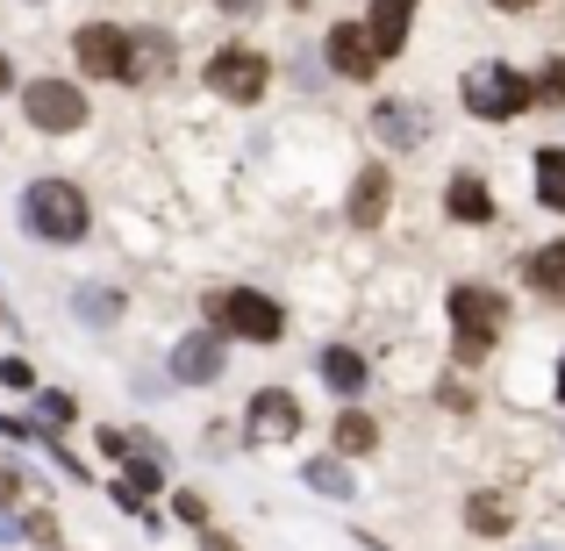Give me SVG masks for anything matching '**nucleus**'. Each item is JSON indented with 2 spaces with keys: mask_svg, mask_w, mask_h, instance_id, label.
Returning a JSON list of instances; mask_svg holds the SVG:
<instances>
[{
  "mask_svg": "<svg viewBox=\"0 0 565 551\" xmlns=\"http://www.w3.org/2000/svg\"><path fill=\"white\" fill-rule=\"evenodd\" d=\"M129 43H137V65H129V86L158 80V72L172 65V36H158V29H129Z\"/></svg>",
  "mask_w": 565,
  "mask_h": 551,
  "instance_id": "aec40b11",
  "label": "nucleus"
},
{
  "mask_svg": "<svg viewBox=\"0 0 565 551\" xmlns=\"http://www.w3.org/2000/svg\"><path fill=\"white\" fill-rule=\"evenodd\" d=\"M22 230L43 236V244H79L94 230V208L72 180H29L22 187Z\"/></svg>",
  "mask_w": 565,
  "mask_h": 551,
  "instance_id": "f257e3e1",
  "label": "nucleus"
},
{
  "mask_svg": "<svg viewBox=\"0 0 565 551\" xmlns=\"http://www.w3.org/2000/svg\"><path fill=\"white\" fill-rule=\"evenodd\" d=\"M201 544H207V551H236V538H222V530H207Z\"/></svg>",
  "mask_w": 565,
  "mask_h": 551,
  "instance_id": "7c9ffc66",
  "label": "nucleus"
},
{
  "mask_svg": "<svg viewBox=\"0 0 565 551\" xmlns=\"http://www.w3.org/2000/svg\"><path fill=\"white\" fill-rule=\"evenodd\" d=\"M222 365H230L222 330H186L180 345H172V380H180V386H215Z\"/></svg>",
  "mask_w": 565,
  "mask_h": 551,
  "instance_id": "1a4fd4ad",
  "label": "nucleus"
},
{
  "mask_svg": "<svg viewBox=\"0 0 565 551\" xmlns=\"http://www.w3.org/2000/svg\"><path fill=\"white\" fill-rule=\"evenodd\" d=\"M0 94H14V65H8V51H0Z\"/></svg>",
  "mask_w": 565,
  "mask_h": 551,
  "instance_id": "2f4dec72",
  "label": "nucleus"
},
{
  "mask_svg": "<svg viewBox=\"0 0 565 551\" xmlns=\"http://www.w3.org/2000/svg\"><path fill=\"white\" fill-rule=\"evenodd\" d=\"M373 129L394 144V151H415L429 123H423V108H408V100H380V108H373Z\"/></svg>",
  "mask_w": 565,
  "mask_h": 551,
  "instance_id": "2eb2a0df",
  "label": "nucleus"
},
{
  "mask_svg": "<svg viewBox=\"0 0 565 551\" xmlns=\"http://www.w3.org/2000/svg\"><path fill=\"white\" fill-rule=\"evenodd\" d=\"M172 516H180V523H207V501L201 495H172Z\"/></svg>",
  "mask_w": 565,
  "mask_h": 551,
  "instance_id": "cd10ccee",
  "label": "nucleus"
},
{
  "mask_svg": "<svg viewBox=\"0 0 565 551\" xmlns=\"http://www.w3.org/2000/svg\"><path fill=\"white\" fill-rule=\"evenodd\" d=\"M444 208H451L458 222H494V193H487L480 172H458V180L444 187Z\"/></svg>",
  "mask_w": 565,
  "mask_h": 551,
  "instance_id": "dca6fc26",
  "label": "nucleus"
},
{
  "mask_svg": "<svg viewBox=\"0 0 565 551\" xmlns=\"http://www.w3.org/2000/svg\"><path fill=\"white\" fill-rule=\"evenodd\" d=\"M458 100H466V115H480V123H515L523 108H537V86L515 65H472L466 86H458Z\"/></svg>",
  "mask_w": 565,
  "mask_h": 551,
  "instance_id": "20e7f679",
  "label": "nucleus"
},
{
  "mask_svg": "<svg viewBox=\"0 0 565 551\" xmlns=\"http://www.w3.org/2000/svg\"><path fill=\"white\" fill-rule=\"evenodd\" d=\"M14 501H22V473L0 466V509H14Z\"/></svg>",
  "mask_w": 565,
  "mask_h": 551,
  "instance_id": "c85d7f7f",
  "label": "nucleus"
},
{
  "mask_svg": "<svg viewBox=\"0 0 565 551\" xmlns=\"http://www.w3.org/2000/svg\"><path fill=\"white\" fill-rule=\"evenodd\" d=\"M322 51H330V65L344 72V80H373L380 72V51H373V36H365V22H337Z\"/></svg>",
  "mask_w": 565,
  "mask_h": 551,
  "instance_id": "9d476101",
  "label": "nucleus"
},
{
  "mask_svg": "<svg viewBox=\"0 0 565 551\" xmlns=\"http://www.w3.org/2000/svg\"><path fill=\"white\" fill-rule=\"evenodd\" d=\"M0 386L29 394V386H36V365H29V359H14V351H8V359H0Z\"/></svg>",
  "mask_w": 565,
  "mask_h": 551,
  "instance_id": "393cba45",
  "label": "nucleus"
},
{
  "mask_svg": "<svg viewBox=\"0 0 565 551\" xmlns=\"http://www.w3.org/2000/svg\"><path fill=\"white\" fill-rule=\"evenodd\" d=\"M466 530H472V538H509V530H515V509L501 495H472L466 501Z\"/></svg>",
  "mask_w": 565,
  "mask_h": 551,
  "instance_id": "6ab92c4d",
  "label": "nucleus"
},
{
  "mask_svg": "<svg viewBox=\"0 0 565 551\" xmlns=\"http://www.w3.org/2000/svg\"><path fill=\"white\" fill-rule=\"evenodd\" d=\"M552 394H558V409H565V359H558V380H552Z\"/></svg>",
  "mask_w": 565,
  "mask_h": 551,
  "instance_id": "473e14b6",
  "label": "nucleus"
},
{
  "mask_svg": "<svg viewBox=\"0 0 565 551\" xmlns=\"http://www.w3.org/2000/svg\"><path fill=\"white\" fill-rule=\"evenodd\" d=\"M244 430H250L258 444L301 437V401H294L287 386H258V394H250V409H244Z\"/></svg>",
  "mask_w": 565,
  "mask_h": 551,
  "instance_id": "6e6552de",
  "label": "nucleus"
},
{
  "mask_svg": "<svg viewBox=\"0 0 565 551\" xmlns=\"http://www.w3.org/2000/svg\"><path fill=\"white\" fill-rule=\"evenodd\" d=\"M530 86H537V100H544V108H565V57H552V65H544Z\"/></svg>",
  "mask_w": 565,
  "mask_h": 551,
  "instance_id": "b1692460",
  "label": "nucleus"
},
{
  "mask_svg": "<svg viewBox=\"0 0 565 551\" xmlns=\"http://www.w3.org/2000/svg\"><path fill=\"white\" fill-rule=\"evenodd\" d=\"M115 308H122V294H115V287H79V316L86 322H115Z\"/></svg>",
  "mask_w": 565,
  "mask_h": 551,
  "instance_id": "5701e85b",
  "label": "nucleus"
},
{
  "mask_svg": "<svg viewBox=\"0 0 565 551\" xmlns=\"http://www.w3.org/2000/svg\"><path fill=\"white\" fill-rule=\"evenodd\" d=\"M537 208L565 215V151H558V144H544V151H537Z\"/></svg>",
  "mask_w": 565,
  "mask_h": 551,
  "instance_id": "412c9836",
  "label": "nucleus"
},
{
  "mask_svg": "<svg viewBox=\"0 0 565 551\" xmlns=\"http://www.w3.org/2000/svg\"><path fill=\"white\" fill-rule=\"evenodd\" d=\"M501 322H509V301H501L494 287H480V279L451 287V351H458V365H480L487 351L501 345Z\"/></svg>",
  "mask_w": 565,
  "mask_h": 551,
  "instance_id": "f03ea898",
  "label": "nucleus"
},
{
  "mask_svg": "<svg viewBox=\"0 0 565 551\" xmlns=\"http://www.w3.org/2000/svg\"><path fill=\"white\" fill-rule=\"evenodd\" d=\"M408 22H415V0H373V22H365L373 51L401 57V51H408Z\"/></svg>",
  "mask_w": 565,
  "mask_h": 551,
  "instance_id": "ddd939ff",
  "label": "nucleus"
},
{
  "mask_svg": "<svg viewBox=\"0 0 565 551\" xmlns=\"http://www.w3.org/2000/svg\"><path fill=\"white\" fill-rule=\"evenodd\" d=\"M22 538L29 544H57V523H51V516H22Z\"/></svg>",
  "mask_w": 565,
  "mask_h": 551,
  "instance_id": "bb28decb",
  "label": "nucleus"
},
{
  "mask_svg": "<svg viewBox=\"0 0 565 551\" xmlns=\"http://www.w3.org/2000/svg\"><path fill=\"white\" fill-rule=\"evenodd\" d=\"M523 273H530V287H537L544 301H565V244H537Z\"/></svg>",
  "mask_w": 565,
  "mask_h": 551,
  "instance_id": "a211bd4d",
  "label": "nucleus"
},
{
  "mask_svg": "<svg viewBox=\"0 0 565 551\" xmlns=\"http://www.w3.org/2000/svg\"><path fill=\"white\" fill-rule=\"evenodd\" d=\"M301 480L316 487V495H330V501H351V495H359V487H351V466H344V458H308Z\"/></svg>",
  "mask_w": 565,
  "mask_h": 551,
  "instance_id": "4be33fe9",
  "label": "nucleus"
},
{
  "mask_svg": "<svg viewBox=\"0 0 565 551\" xmlns=\"http://www.w3.org/2000/svg\"><path fill=\"white\" fill-rule=\"evenodd\" d=\"M36 409H43V423H72V415H79V409H72V394H43Z\"/></svg>",
  "mask_w": 565,
  "mask_h": 551,
  "instance_id": "a878e982",
  "label": "nucleus"
},
{
  "mask_svg": "<svg viewBox=\"0 0 565 551\" xmlns=\"http://www.w3.org/2000/svg\"><path fill=\"white\" fill-rule=\"evenodd\" d=\"M158 487H166V466H158V452L122 458V480H115V501H122V509H143Z\"/></svg>",
  "mask_w": 565,
  "mask_h": 551,
  "instance_id": "4468645a",
  "label": "nucleus"
},
{
  "mask_svg": "<svg viewBox=\"0 0 565 551\" xmlns=\"http://www.w3.org/2000/svg\"><path fill=\"white\" fill-rule=\"evenodd\" d=\"M501 8H530V0H501Z\"/></svg>",
  "mask_w": 565,
  "mask_h": 551,
  "instance_id": "72a5a7b5",
  "label": "nucleus"
},
{
  "mask_svg": "<svg viewBox=\"0 0 565 551\" xmlns=\"http://www.w3.org/2000/svg\"><path fill=\"white\" fill-rule=\"evenodd\" d=\"M22 115H29V129H43V137H72V129H86V94L72 80H29L22 86Z\"/></svg>",
  "mask_w": 565,
  "mask_h": 551,
  "instance_id": "39448f33",
  "label": "nucleus"
},
{
  "mask_svg": "<svg viewBox=\"0 0 565 551\" xmlns=\"http://www.w3.org/2000/svg\"><path fill=\"white\" fill-rule=\"evenodd\" d=\"M316 372H322V386H330V394H344V401H359V394H365V380H373V365H365L351 345H322Z\"/></svg>",
  "mask_w": 565,
  "mask_h": 551,
  "instance_id": "9b49d317",
  "label": "nucleus"
},
{
  "mask_svg": "<svg viewBox=\"0 0 565 551\" xmlns=\"http://www.w3.org/2000/svg\"><path fill=\"white\" fill-rule=\"evenodd\" d=\"M330 444H337V452H344V458H365V452H373V444H380V423H373V415H365V409H344V415H337V423H330Z\"/></svg>",
  "mask_w": 565,
  "mask_h": 551,
  "instance_id": "f3484780",
  "label": "nucleus"
},
{
  "mask_svg": "<svg viewBox=\"0 0 565 551\" xmlns=\"http://www.w3.org/2000/svg\"><path fill=\"white\" fill-rule=\"evenodd\" d=\"M386 201H394V172H386V166H365L359 180H351V222H359V230H380V222H386Z\"/></svg>",
  "mask_w": 565,
  "mask_h": 551,
  "instance_id": "f8f14e48",
  "label": "nucleus"
},
{
  "mask_svg": "<svg viewBox=\"0 0 565 551\" xmlns=\"http://www.w3.org/2000/svg\"><path fill=\"white\" fill-rule=\"evenodd\" d=\"M215 8H222V14H258L265 0H215Z\"/></svg>",
  "mask_w": 565,
  "mask_h": 551,
  "instance_id": "c756f323",
  "label": "nucleus"
},
{
  "mask_svg": "<svg viewBox=\"0 0 565 551\" xmlns=\"http://www.w3.org/2000/svg\"><path fill=\"white\" fill-rule=\"evenodd\" d=\"M207 330H222V337H244V345H279L287 337V308L273 301V294H258V287H222V294H207Z\"/></svg>",
  "mask_w": 565,
  "mask_h": 551,
  "instance_id": "7ed1b4c3",
  "label": "nucleus"
},
{
  "mask_svg": "<svg viewBox=\"0 0 565 551\" xmlns=\"http://www.w3.org/2000/svg\"><path fill=\"white\" fill-rule=\"evenodd\" d=\"M207 86H215L222 100H236V108H250V100L273 86V65H265V51H244V43H230V51H215L207 57V72H201Z\"/></svg>",
  "mask_w": 565,
  "mask_h": 551,
  "instance_id": "0eeeda50",
  "label": "nucleus"
},
{
  "mask_svg": "<svg viewBox=\"0 0 565 551\" xmlns=\"http://www.w3.org/2000/svg\"><path fill=\"white\" fill-rule=\"evenodd\" d=\"M530 551H558V544H530Z\"/></svg>",
  "mask_w": 565,
  "mask_h": 551,
  "instance_id": "f704fd0d",
  "label": "nucleus"
},
{
  "mask_svg": "<svg viewBox=\"0 0 565 551\" xmlns=\"http://www.w3.org/2000/svg\"><path fill=\"white\" fill-rule=\"evenodd\" d=\"M72 57H79L86 80H122V86H129L137 43H129V29H115V22H86L79 36H72Z\"/></svg>",
  "mask_w": 565,
  "mask_h": 551,
  "instance_id": "423d86ee",
  "label": "nucleus"
}]
</instances>
